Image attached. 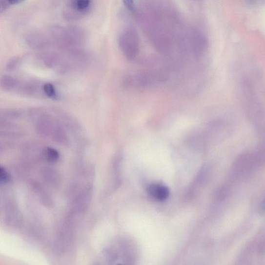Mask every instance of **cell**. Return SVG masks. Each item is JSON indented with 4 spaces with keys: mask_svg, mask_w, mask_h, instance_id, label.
<instances>
[{
    "mask_svg": "<svg viewBox=\"0 0 265 265\" xmlns=\"http://www.w3.org/2000/svg\"><path fill=\"white\" fill-rule=\"evenodd\" d=\"M166 79L167 75L163 72H146L126 76L123 80V85L126 88H141Z\"/></svg>",
    "mask_w": 265,
    "mask_h": 265,
    "instance_id": "1",
    "label": "cell"
},
{
    "mask_svg": "<svg viewBox=\"0 0 265 265\" xmlns=\"http://www.w3.org/2000/svg\"><path fill=\"white\" fill-rule=\"evenodd\" d=\"M119 44L127 59H134L139 53L140 42L138 32L132 28L126 29L119 38Z\"/></svg>",
    "mask_w": 265,
    "mask_h": 265,
    "instance_id": "2",
    "label": "cell"
},
{
    "mask_svg": "<svg viewBox=\"0 0 265 265\" xmlns=\"http://www.w3.org/2000/svg\"><path fill=\"white\" fill-rule=\"evenodd\" d=\"M191 45L194 55L199 57L206 50L207 41L200 32L193 30L191 34Z\"/></svg>",
    "mask_w": 265,
    "mask_h": 265,
    "instance_id": "3",
    "label": "cell"
},
{
    "mask_svg": "<svg viewBox=\"0 0 265 265\" xmlns=\"http://www.w3.org/2000/svg\"><path fill=\"white\" fill-rule=\"evenodd\" d=\"M148 192L152 198L159 201L166 200L169 195V191L166 186L157 183L150 185Z\"/></svg>",
    "mask_w": 265,
    "mask_h": 265,
    "instance_id": "4",
    "label": "cell"
},
{
    "mask_svg": "<svg viewBox=\"0 0 265 265\" xmlns=\"http://www.w3.org/2000/svg\"><path fill=\"white\" fill-rule=\"evenodd\" d=\"M1 85L4 90L10 91L16 88L19 82L10 76H4L1 79Z\"/></svg>",
    "mask_w": 265,
    "mask_h": 265,
    "instance_id": "5",
    "label": "cell"
},
{
    "mask_svg": "<svg viewBox=\"0 0 265 265\" xmlns=\"http://www.w3.org/2000/svg\"><path fill=\"white\" fill-rule=\"evenodd\" d=\"M74 7L80 13H85L89 9L91 2L90 0H75Z\"/></svg>",
    "mask_w": 265,
    "mask_h": 265,
    "instance_id": "6",
    "label": "cell"
},
{
    "mask_svg": "<svg viewBox=\"0 0 265 265\" xmlns=\"http://www.w3.org/2000/svg\"><path fill=\"white\" fill-rule=\"evenodd\" d=\"M45 158L50 162H56L59 158L58 151L53 148H47L44 151Z\"/></svg>",
    "mask_w": 265,
    "mask_h": 265,
    "instance_id": "7",
    "label": "cell"
},
{
    "mask_svg": "<svg viewBox=\"0 0 265 265\" xmlns=\"http://www.w3.org/2000/svg\"><path fill=\"white\" fill-rule=\"evenodd\" d=\"M42 90H43L44 93L48 98L53 99L57 98L56 91L52 84L50 83L45 84Z\"/></svg>",
    "mask_w": 265,
    "mask_h": 265,
    "instance_id": "8",
    "label": "cell"
},
{
    "mask_svg": "<svg viewBox=\"0 0 265 265\" xmlns=\"http://www.w3.org/2000/svg\"><path fill=\"white\" fill-rule=\"evenodd\" d=\"M11 177L7 172L5 168L1 167L0 168V182L1 183L5 184L10 181Z\"/></svg>",
    "mask_w": 265,
    "mask_h": 265,
    "instance_id": "9",
    "label": "cell"
},
{
    "mask_svg": "<svg viewBox=\"0 0 265 265\" xmlns=\"http://www.w3.org/2000/svg\"><path fill=\"white\" fill-rule=\"evenodd\" d=\"M123 2L128 10L132 13H136V8L134 0H123Z\"/></svg>",
    "mask_w": 265,
    "mask_h": 265,
    "instance_id": "10",
    "label": "cell"
},
{
    "mask_svg": "<svg viewBox=\"0 0 265 265\" xmlns=\"http://www.w3.org/2000/svg\"><path fill=\"white\" fill-rule=\"evenodd\" d=\"M247 4L252 5H257L263 3V0H244Z\"/></svg>",
    "mask_w": 265,
    "mask_h": 265,
    "instance_id": "11",
    "label": "cell"
},
{
    "mask_svg": "<svg viewBox=\"0 0 265 265\" xmlns=\"http://www.w3.org/2000/svg\"><path fill=\"white\" fill-rule=\"evenodd\" d=\"M4 1L7 4L16 5L22 3L25 0H4Z\"/></svg>",
    "mask_w": 265,
    "mask_h": 265,
    "instance_id": "12",
    "label": "cell"
},
{
    "mask_svg": "<svg viewBox=\"0 0 265 265\" xmlns=\"http://www.w3.org/2000/svg\"><path fill=\"white\" fill-rule=\"evenodd\" d=\"M261 210L265 213V198L261 204Z\"/></svg>",
    "mask_w": 265,
    "mask_h": 265,
    "instance_id": "13",
    "label": "cell"
}]
</instances>
